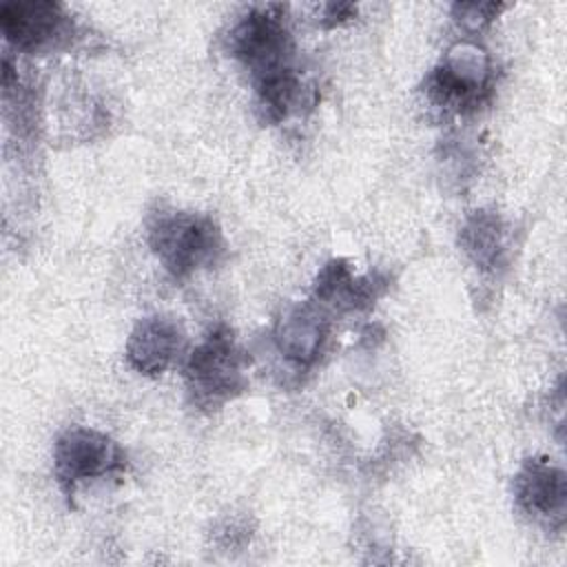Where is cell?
Instances as JSON below:
<instances>
[{
  "instance_id": "5b68a950",
  "label": "cell",
  "mask_w": 567,
  "mask_h": 567,
  "mask_svg": "<svg viewBox=\"0 0 567 567\" xmlns=\"http://www.w3.org/2000/svg\"><path fill=\"white\" fill-rule=\"evenodd\" d=\"M124 467L126 456L122 447L97 430L71 427L55 441L53 472L64 494H73L75 485L86 478L115 474Z\"/></svg>"
},
{
  "instance_id": "8992f818",
  "label": "cell",
  "mask_w": 567,
  "mask_h": 567,
  "mask_svg": "<svg viewBox=\"0 0 567 567\" xmlns=\"http://www.w3.org/2000/svg\"><path fill=\"white\" fill-rule=\"evenodd\" d=\"M0 29L11 47L35 53L64 42L73 22L58 2H7L0 9Z\"/></svg>"
},
{
  "instance_id": "ba28073f",
  "label": "cell",
  "mask_w": 567,
  "mask_h": 567,
  "mask_svg": "<svg viewBox=\"0 0 567 567\" xmlns=\"http://www.w3.org/2000/svg\"><path fill=\"white\" fill-rule=\"evenodd\" d=\"M184 343V332L175 319L144 317L126 341V359L142 374H162L182 354Z\"/></svg>"
},
{
  "instance_id": "8fae6325",
  "label": "cell",
  "mask_w": 567,
  "mask_h": 567,
  "mask_svg": "<svg viewBox=\"0 0 567 567\" xmlns=\"http://www.w3.org/2000/svg\"><path fill=\"white\" fill-rule=\"evenodd\" d=\"M461 246L470 259L481 268H494L501 264L505 250V230L496 213L476 210L461 230Z\"/></svg>"
},
{
  "instance_id": "9c48e42d",
  "label": "cell",
  "mask_w": 567,
  "mask_h": 567,
  "mask_svg": "<svg viewBox=\"0 0 567 567\" xmlns=\"http://www.w3.org/2000/svg\"><path fill=\"white\" fill-rule=\"evenodd\" d=\"M328 315L319 301L290 306L275 326V343L279 352L299 365H310L328 337Z\"/></svg>"
},
{
  "instance_id": "4fadbf2b",
  "label": "cell",
  "mask_w": 567,
  "mask_h": 567,
  "mask_svg": "<svg viewBox=\"0 0 567 567\" xmlns=\"http://www.w3.org/2000/svg\"><path fill=\"white\" fill-rule=\"evenodd\" d=\"M352 13H357V7H352V4H328L323 18L332 27V24H339V22L352 18Z\"/></svg>"
},
{
  "instance_id": "7c38bea8",
  "label": "cell",
  "mask_w": 567,
  "mask_h": 567,
  "mask_svg": "<svg viewBox=\"0 0 567 567\" xmlns=\"http://www.w3.org/2000/svg\"><path fill=\"white\" fill-rule=\"evenodd\" d=\"M501 9L503 4L496 2H456L452 7V16L463 31L476 33L483 31L498 16Z\"/></svg>"
},
{
  "instance_id": "7a4b0ae2",
  "label": "cell",
  "mask_w": 567,
  "mask_h": 567,
  "mask_svg": "<svg viewBox=\"0 0 567 567\" xmlns=\"http://www.w3.org/2000/svg\"><path fill=\"white\" fill-rule=\"evenodd\" d=\"M186 388L197 408L215 410L246 390V354L237 346L233 330L217 326L188 354Z\"/></svg>"
},
{
  "instance_id": "277c9868",
  "label": "cell",
  "mask_w": 567,
  "mask_h": 567,
  "mask_svg": "<svg viewBox=\"0 0 567 567\" xmlns=\"http://www.w3.org/2000/svg\"><path fill=\"white\" fill-rule=\"evenodd\" d=\"M425 86L439 106L454 111L476 109L492 86V60L478 42L461 40L445 51Z\"/></svg>"
},
{
  "instance_id": "3957f363",
  "label": "cell",
  "mask_w": 567,
  "mask_h": 567,
  "mask_svg": "<svg viewBox=\"0 0 567 567\" xmlns=\"http://www.w3.org/2000/svg\"><path fill=\"white\" fill-rule=\"evenodd\" d=\"M230 55H235L250 73L252 80L295 69V42L284 22V7L268 4L248 11L230 31Z\"/></svg>"
},
{
  "instance_id": "52a82bcc",
  "label": "cell",
  "mask_w": 567,
  "mask_h": 567,
  "mask_svg": "<svg viewBox=\"0 0 567 567\" xmlns=\"http://www.w3.org/2000/svg\"><path fill=\"white\" fill-rule=\"evenodd\" d=\"M514 496L520 509L551 527L565 523L567 476L547 458H529L514 478Z\"/></svg>"
},
{
  "instance_id": "6da1fadb",
  "label": "cell",
  "mask_w": 567,
  "mask_h": 567,
  "mask_svg": "<svg viewBox=\"0 0 567 567\" xmlns=\"http://www.w3.org/2000/svg\"><path fill=\"white\" fill-rule=\"evenodd\" d=\"M148 244L175 279L213 266L224 248L219 226L208 215L188 210L155 213L148 221Z\"/></svg>"
},
{
  "instance_id": "30bf717a",
  "label": "cell",
  "mask_w": 567,
  "mask_h": 567,
  "mask_svg": "<svg viewBox=\"0 0 567 567\" xmlns=\"http://www.w3.org/2000/svg\"><path fill=\"white\" fill-rule=\"evenodd\" d=\"M383 281L374 277H354L343 259H332L315 281V301L339 310H361L374 303Z\"/></svg>"
}]
</instances>
